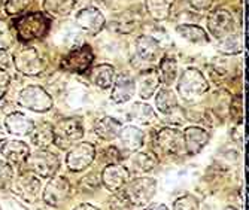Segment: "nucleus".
Returning <instances> with one entry per match:
<instances>
[{
	"label": "nucleus",
	"instance_id": "nucleus-1",
	"mask_svg": "<svg viewBox=\"0 0 249 210\" xmlns=\"http://www.w3.org/2000/svg\"><path fill=\"white\" fill-rule=\"evenodd\" d=\"M14 27L21 42H33L43 39L48 35L51 21L42 12H32L27 15H21L18 19H15Z\"/></svg>",
	"mask_w": 249,
	"mask_h": 210
},
{
	"label": "nucleus",
	"instance_id": "nucleus-2",
	"mask_svg": "<svg viewBox=\"0 0 249 210\" xmlns=\"http://www.w3.org/2000/svg\"><path fill=\"white\" fill-rule=\"evenodd\" d=\"M206 78L197 69H187L178 82V92L185 100H194L208 91Z\"/></svg>",
	"mask_w": 249,
	"mask_h": 210
},
{
	"label": "nucleus",
	"instance_id": "nucleus-3",
	"mask_svg": "<svg viewBox=\"0 0 249 210\" xmlns=\"http://www.w3.org/2000/svg\"><path fill=\"white\" fill-rule=\"evenodd\" d=\"M84 136L82 124L78 118H67L54 127V143L60 149H69Z\"/></svg>",
	"mask_w": 249,
	"mask_h": 210
},
{
	"label": "nucleus",
	"instance_id": "nucleus-4",
	"mask_svg": "<svg viewBox=\"0 0 249 210\" xmlns=\"http://www.w3.org/2000/svg\"><path fill=\"white\" fill-rule=\"evenodd\" d=\"M26 162L30 172L43 179L53 177L60 167L58 157L47 149H37L33 155H29Z\"/></svg>",
	"mask_w": 249,
	"mask_h": 210
},
{
	"label": "nucleus",
	"instance_id": "nucleus-5",
	"mask_svg": "<svg viewBox=\"0 0 249 210\" xmlns=\"http://www.w3.org/2000/svg\"><path fill=\"white\" fill-rule=\"evenodd\" d=\"M18 103L19 106L26 107L29 110H33V112H37V113L48 112L53 107L51 96L42 87H37V85H30L22 89L19 92Z\"/></svg>",
	"mask_w": 249,
	"mask_h": 210
},
{
	"label": "nucleus",
	"instance_id": "nucleus-6",
	"mask_svg": "<svg viewBox=\"0 0 249 210\" xmlns=\"http://www.w3.org/2000/svg\"><path fill=\"white\" fill-rule=\"evenodd\" d=\"M127 183V190L124 192L133 206H145L155 195L157 182L152 177H138Z\"/></svg>",
	"mask_w": 249,
	"mask_h": 210
},
{
	"label": "nucleus",
	"instance_id": "nucleus-7",
	"mask_svg": "<svg viewBox=\"0 0 249 210\" xmlns=\"http://www.w3.org/2000/svg\"><path fill=\"white\" fill-rule=\"evenodd\" d=\"M155 148L166 155H180L185 152L184 134L176 128H163L155 136Z\"/></svg>",
	"mask_w": 249,
	"mask_h": 210
},
{
	"label": "nucleus",
	"instance_id": "nucleus-8",
	"mask_svg": "<svg viewBox=\"0 0 249 210\" xmlns=\"http://www.w3.org/2000/svg\"><path fill=\"white\" fill-rule=\"evenodd\" d=\"M93 60H94V54L91 48H89V45H82L79 48L71 51L63 58L61 67L72 73H84L93 64Z\"/></svg>",
	"mask_w": 249,
	"mask_h": 210
},
{
	"label": "nucleus",
	"instance_id": "nucleus-9",
	"mask_svg": "<svg viewBox=\"0 0 249 210\" xmlns=\"http://www.w3.org/2000/svg\"><path fill=\"white\" fill-rule=\"evenodd\" d=\"M14 64L18 72L29 75V76L39 75L43 70V63L37 51L35 48H30V46L17 51V54L14 55Z\"/></svg>",
	"mask_w": 249,
	"mask_h": 210
},
{
	"label": "nucleus",
	"instance_id": "nucleus-10",
	"mask_svg": "<svg viewBox=\"0 0 249 210\" xmlns=\"http://www.w3.org/2000/svg\"><path fill=\"white\" fill-rule=\"evenodd\" d=\"M208 29L212 36L218 40L234 33V19L233 15L225 9H216L208 17Z\"/></svg>",
	"mask_w": 249,
	"mask_h": 210
},
{
	"label": "nucleus",
	"instance_id": "nucleus-11",
	"mask_svg": "<svg viewBox=\"0 0 249 210\" xmlns=\"http://www.w3.org/2000/svg\"><path fill=\"white\" fill-rule=\"evenodd\" d=\"M96 157V149L91 143L76 145L66 157V164L72 172H82L93 162Z\"/></svg>",
	"mask_w": 249,
	"mask_h": 210
},
{
	"label": "nucleus",
	"instance_id": "nucleus-12",
	"mask_svg": "<svg viewBox=\"0 0 249 210\" xmlns=\"http://www.w3.org/2000/svg\"><path fill=\"white\" fill-rule=\"evenodd\" d=\"M76 24L88 35L96 36L105 27V17L97 8H84L76 14Z\"/></svg>",
	"mask_w": 249,
	"mask_h": 210
},
{
	"label": "nucleus",
	"instance_id": "nucleus-13",
	"mask_svg": "<svg viewBox=\"0 0 249 210\" xmlns=\"http://www.w3.org/2000/svg\"><path fill=\"white\" fill-rule=\"evenodd\" d=\"M71 194V185L66 177H54L48 182L43 191V201L50 206H60L63 204Z\"/></svg>",
	"mask_w": 249,
	"mask_h": 210
},
{
	"label": "nucleus",
	"instance_id": "nucleus-14",
	"mask_svg": "<svg viewBox=\"0 0 249 210\" xmlns=\"http://www.w3.org/2000/svg\"><path fill=\"white\" fill-rule=\"evenodd\" d=\"M130 180V172L118 164H107L102 172V182L112 192H117L124 188V185Z\"/></svg>",
	"mask_w": 249,
	"mask_h": 210
},
{
	"label": "nucleus",
	"instance_id": "nucleus-15",
	"mask_svg": "<svg viewBox=\"0 0 249 210\" xmlns=\"http://www.w3.org/2000/svg\"><path fill=\"white\" fill-rule=\"evenodd\" d=\"M40 180L33 176V175H22L19 179H17L14 185V192L19 195L22 200H26L29 203H33L39 198L40 195Z\"/></svg>",
	"mask_w": 249,
	"mask_h": 210
},
{
	"label": "nucleus",
	"instance_id": "nucleus-16",
	"mask_svg": "<svg viewBox=\"0 0 249 210\" xmlns=\"http://www.w3.org/2000/svg\"><path fill=\"white\" fill-rule=\"evenodd\" d=\"M136 55L143 63H155L161 58L163 50L154 37L139 36L136 39Z\"/></svg>",
	"mask_w": 249,
	"mask_h": 210
},
{
	"label": "nucleus",
	"instance_id": "nucleus-17",
	"mask_svg": "<svg viewBox=\"0 0 249 210\" xmlns=\"http://www.w3.org/2000/svg\"><path fill=\"white\" fill-rule=\"evenodd\" d=\"M184 146L188 155L198 154L209 142V134L206 130L198 127H188L184 133Z\"/></svg>",
	"mask_w": 249,
	"mask_h": 210
},
{
	"label": "nucleus",
	"instance_id": "nucleus-18",
	"mask_svg": "<svg viewBox=\"0 0 249 210\" xmlns=\"http://www.w3.org/2000/svg\"><path fill=\"white\" fill-rule=\"evenodd\" d=\"M136 91V84L133 78L127 73H123L118 76V79L114 82V88L110 92V100L114 103H127Z\"/></svg>",
	"mask_w": 249,
	"mask_h": 210
},
{
	"label": "nucleus",
	"instance_id": "nucleus-19",
	"mask_svg": "<svg viewBox=\"0 0 249 210\" xmlns=\"http://www.w3.org/2000/svg\"><path fill=\"white\" fill-rule=\"evenodd\" d=\"M2 155L14 164H22L30 155V148L21 140H8L2 146Z\"/></svg>",
	"mask_w": 249,
	"mask_h": 210
},
{
	"label": "nucleus",
	"instance_id": "nucleus-20",
	"mask_svg": "<svg viewBox=\"0 0 249 210\" xmlns=\"http://www.w3.org/2000/svg\"><path fill=\"white\" fill-rule=\"evenodd\" d=\"M5 125L6 130L11 134L15 136H29L35 127V122L27 118L24 113H19V112H12L6 116L5 120Z\"/></svg>",
	"mask_w": 249,
	"mask_h": 210
},
{
	"label": "nucleus",
	"instance_id": "nucleus-21",
	"mask_svg": "<svg viewBox=\"0 0 249 210\" xmlns=\"http://www.w3.org/2000/svg\"><path fill=\"white\" fill-rule=\"evenodd\" d=\"M89 81L102 89H107L115 82V69L110 64H99L89 72Z\"/></svg>",
	"mask_w": 249,
	"mask_h": 210
},
{
	"label": "nucleus",
	"instance_id": "nucleus-22",
	"mask_svg": "<svg viewBox=\"0 0 249 210\" xmlns=\"http://www.w3.org/2000/svg\"><path fill=\"white\" fill-rule=\"evenodd\" d=\"M118 137L121 140L123 146L130 152L141 149L142 145H143V139H145L143 133L138 127H133V125L121 127V130L118 133Z\"/></svg>",
	"mask_w": 249,
	"mask_h": 210
},
{
	"label": "nucleus",
	"instance_id": "nucleus-23",
	"mask_svg": "<svg viewBox=\"0 0 249 210\" xmlns=\"http://www.w3.org/2000/svg\"><path fill=\"white\" fill-rule=\"evenodd\" d=\"M30 140L39 149H47L50 145L54 143V127L48 122H40L39 125L33 127L30 133Z\"/></svg>",
	"mask_w": 249,
	"mask_h": 210
},
{
	"label": "nucleus",
	"instance_id": "nucleus-24",
	"mask_svg": "<svg viewBox=\"0 0 249 210\" xmlns=\"http://www.w3.org/2000/svg\"><path fill=\"white\" fill-rule=\"evenodd\" d=\"M121 130V122L117 121L112 116H105V118L99 120L94 125L96 134L103 140H114L118 137V133Z\"/></svg>",
	"mask_w": 249,
	"mask_h": 210
},
{
	"label": "nucleus",
	"instance_id": "nucleus-25",
	"mask_svg": "<svg viewBox=\"0 0 249 210\" xmlns=\"http://www.w3.org/2000/svg\"><path fill=\"white\" fill-rule=\"evenodd\" d=\"M139 94L143 100L149 99L158 84H160V78H158V72L157 70H143V72L139 75Z\"/></svg>",
	"mask_w": 249,
	"mask_h": 210
},
{
	"label": "nucleus",
	"instance_id": "nucleus-26",
	"mask_svg": "<svg viewBox=\"0 0 249 210\" xmlns=\"http://www.w3.org/2000/svg\"><path fill=\"white\" fill-rule=\"evenodd\" d=\"M176 32L180 37H184L193 43H208L209 42V36L208 33L203 30L198 26H193V24H180L176 27Z\"/></svg>",
	"mask_w": 249,
	"mask_h": 210
},
{
	"label": "nucleus",
	"instance_id": "nucleus-27",
	"mask_svg": "<svg viewBox=\"0 0 249 210\" xmlns=\"http://www.w3.org/2000/svg\"><path fill=\"white\" fill-rule=\"evenodd\" d=\"M75 8V0H43L45 12L53 17H67Z\"/></svg>",
	"mask_w": 249,
	"mask_h": 210
},
{
	"label": "nucleus",
	"instance_id": "nucleus-28",
	"mask_svg": "<svg viewBox=\"0 0 249 210\" xmlns=\"http://www.w3.org/2000/svg\"><path fill=\"white\" fill-rule=\"evenodd\" d=\"M178 76V63L172 57H164L158 67V78L166 87H170Z\"/></svg>",
	"mask_w": 249,
	"mask_h": 210
},
{
	"label": "nucleus",
	"instance_id": "nucleus-29",
	"mask_svg": "<svg viewBox=\"0 0 249 210\" xmlns=\"http://www.w3.org/2000/svg\"><path fill=\"white\" fill-rule=\"evenodd\" d=\"M155 105L157 109L161 113H170L178 107V100L175 92L169 88H161L157 91V97H155Z\"/></svg>",
	"mask_w": 249,
	"mask_h": 210
},
{
	"label": "nucleus",
	"instance_id": "nucleus-30",
	"mask_svg": "<svg viewBox=\"0 0 249 210\" xmlns=\"http://www.w3.org/2000/svg\"><path fill=\"white\" fill-rule=\"evenodd\" d=\"M243 46H245V42H243L242 35L240 33H231L227 37L221 39L218 48L224 54L234 55V54H239L243 51Z\"/></svg>",
	"mask_w": 249,
	"mask_h": 210
},
{
	"label": "nucleus",
	"instance_id": "nucleus-31",
	"mask_svg": "<svg viewBox=\"0 0 249 210\" xmlns=\"http://www.w3.org/2000/svg\"><path fill=\"white\" fill-rule=\"evenodd\" d=\"M172 6V0H146V9L154 19H166Z\"/></svg>",
	"mask_w": 249,
	"mask_h": 210
},
{
	"label": "nucleus",
	"instance_id": "nucleus-32",
	"mask_svg": "<svg viewBox=\"0 0 249 210\" xmlns=\"http://www.w3.org/2000/svg\"><path fill=\"white\" fill-rule=\"evenodd\" d=\"M131 162V167L134 172L138 173H148L151 172L155 164H157V159L149 155V154H134L130 159Z\"/></svg>",
	"mask_w": 249,
	"mask_h": 210
},
{
	"label": "nucleus",
	"instance_id": "nucleus-33",
	"mask_svg": "<svg viewBox=\"0 0 249 210\" xmlns=\"http://www.w3.org/2000/svg\"><path fill=\"white\" fill-rule=\"evenodd\" d=\"M130 120L138 121L141 124H148L151 120H154V110L151 109L149 105L145 103H136L131 107L130 112Z\"/></svg>",
	"mask_w": 249,
	"mask_h": 210
},
{
	"label": "nucleus",
	"instance_id": "nucleus-34",
	"mask_svg": "<svg viewBox=\"0 0 249 210\" xmlns=\"http://www.w3.org/2000/svg\"><path fill=\"white\" fill-rule=\"evenodd\" d=\"M173 210H200L198 200L194 195H184L175 201Z\"/></svg>",
	"mask_w": 249,
	"mask_h": 210
},
{
	"label": "nucleus",
	"instance_id": "nucleus-35",
	"mask_svg": "<svg viewBox=\"0 0 249 210\" xmlns=\"http://www.w3.org/2000/svg\"><path fill=\"white\" fill-rule=\"evenodd\" d=\"M131 203L124 191H117L110 200V210H131Z\"/></svg>",
	"mask_w": 249,
	"mask_h": 210
},
{
	"label": "nucleus",
	"instance_id": "nucleus-36",
	"mask_svg": "<svg viewBox=\"0 0 249 210\" xmlns=\"http://www.w3.org/2000/svg\"><path fill=\"white\" fill-rule=\"evenodd\" d=\"M29 0H5V12L8 15H21L26 11Z\"/></svg>",
	"mask_w": 249,
	"mask_h": 210
},
{
	"label": "nucleus",
	"instance_id": "nucleus-37",
	"mask_svg": "<svg viewBox=\"0 0 249 210\" xmlns=\"http://www.w3.org/2000/svg\"><path fill=\"white\" fill-rule=\"evenodd\" d=\"M14 179V170L5 161H0V190H6Z\"/></svg>",
	"mask_w": 249,
	"mask_h": 210
},
{
	"label": "nucleus",
	"instance_id": "nucleus-38",
	"mask_svg": "<svg viewBox=\"0 0 249 210\" xmlns=\"http://www.w3.org/2000/svg\"><path fill=\"white\" fill-rule=\"evenodd\" d=\"M12 42H14V37H12L9 26L5 21H0V51H6L8 48H11Z\"/></svg>",
	"mask_w": 249,
	"mask_h": 210
},
{
	"label": "nucleus",
	"instance_id": "nucleus-39",
	"mask_svg": "<svg viewBox=\"0 0 249 210\" xmlns=\"http://www.w3.org/2000/svg\"><path fill=\"white\" fill-rule=\"evenodd\" d=\"M106 157H105V159H106V162L107 164H115L117 161H120V159H123V157H120L121 154H120V151L115 148V146H110V148H107L105 152H103Z\"/></svg>",
	"mask_w": 249,
	"mask_h": 210
},
{
	"label": "nucleus",
	"instance_id": "nucleus-40",
	"mask_svg": "<svg viewBox=\"0 0 249 210\" xmlns=\"http://www.w3.org/2000/svg\"><path fill=\"white\" fill-rule=\"evenodd\" d=\"M8 85H9V75L8 72H5V69L0 67V99L6 94Z\"/></svg>",
	"mask_w": 249,
	"mask_h": 210
},
{
	"label": "nucleus",
	"instance_id": "nucleus-41",
	"mask_svg": "<svg viewBox=\"0 0 249 210\" xmlns=\"http://www.w3.org/2000/svg\"><path fill=\"white\" fill-rule=\"evenodd\" d=\"M145 210H169L167 209V206L166 204H151L148 209H145Z\"/></svg>",
	"mask_w": 249,
	"mask_h": 210
},
{
	"label": "nucleus",
	"instance_id": "nucleus-42",
	"mask_svg": "<svg viewBox=\"0 0 249 210\" xmlns=\"http://www.w3.org/2000/svg\"><path fill=\"white\" fill-rule=\"evenodd\" d=\"M75 210H99V209L94 207V206H91V204H81V206H78Z\"/></svg>",
	"mask_w": 249,
	"mask_h": 210
},
{
	"label": "nucleus",
	"instance_id": "nucleus-43",
	"mask_svg": "<svg viewBox=\"0 0 249 210\" xmlns=\"http://www.w3.org/2000/svg\"><path fill=\"white\" fill-rule=\"evenodd\" d=\"M5 137V130L2 127V124H0V139H3Z\"/></svg>",
	"mask_w": 249,
	"mask_h": 210
},
{
	"label": "nucleus",
	"instance_id": "nucleus-44",
	"mask_svg": "<svg viewBox=\"0 0 249 210\" xmlns=\"http://www.w3.org/2000/svg\"><path fill=\"white\" fill-rule=\"evenodd\" d=\"M225 210H237V209H236V207H227Z\"/></svg>",
	"mask_w": 249,
	"mask_h": 210
},
{
	"label": "nucleus",
	"instance_id": "nucleus-45",
	"mask_svg": "<svg viewBox=\"0 0 249 210\" xmlns=\"http://www.w3.org/2000/svg\"><path fill=\"white\" fill-rule=\"evenodd\" d=\"M106 2H114V0H106Z\"/></svg>",
	"mask_w": 249,
	"mask_h": 210
}]
</instances>
